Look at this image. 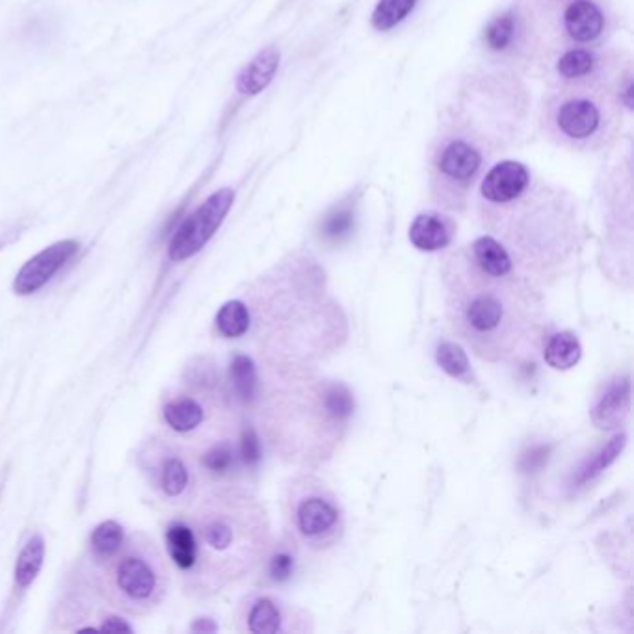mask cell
I'll use <instances>...</instances> for the list:
<instances>
[{"label": "cell", "mask_w": 634, "mask_h": 634, "mask_svg": "<svg viewBox=\"0 0 634 634\" xmlns=\"http://www.w3.org/2000/svg\"><path fill=\"white\" fill-rule=\"evenodd\" d=\"M164 419L168 426H172L175 432H192L205 419V411L196 400L192 398H179L173 400L164 408Z\"/></svg>", "instance_id": "obj_22"}, {"label": "cell", "mask_w": 634, "mask_h": 634, "mask_svg": "<svg viewBox=\"0 0 634 634\" xmlns=\"http://www.w3.org/2000/svg\"><path fill=\"white\" fill-rule=\"evenodd\" d=\"M123 543V529L116 521H103L92 534L93 551L99 556H112L118 553Z\"/></svg>", "instance_id": "obj_28"}, {"label": "cell", "mask_w": 634, "mask_h": 634, "mask_svg": "<svg viewBox=\"0 0 634 634\" xmlns=\"http://www.w3.org/2000/svg\"><path fill=\"white\" fill-rule=\"evenodd\" d=\"M625 443H627V436H625L623 432L612 437L603 449L599 450V452H595L594 456H592L588 462L582 463L581 469L573 475L571 486H573V488H582V486H586L588 482L595 480L605 469H608L612 463L616 462V458L620 456L621 450L625 449Z\"/></svg>", "instance_id": "obj_18"}, {"label": "cell", "mask_w": 634, "mask_h": 634, "mask_svg": "<svg viewBox=\"0 0 634 634\" xmlns=\"http://www.w3.org/2000/svg\"><path fill=\"white\" fill-rule=\"evenodd\" d=\"M454 237V224L439 212H423L410 225L411 244L421 251L445 250Z\"/></svg>", "instance_id": "obj_15"}, {"label": "cell", "mask_w": 634, "mask_h": 634, "mask_svg": "<svg viewBox=\"0 0 634 634\" xmlns=\"http://www.w3.org/2000/svg\"><path fill=\"white\" fill-rule=\"evenodd\" d=\"M101 631H105V633H121V631H125V633H133V627H131L127 621H123L121 618L112 616V618H106V620L103 621Z\"/></svg>", "instance_id": "obj_34"}, {"label": "cell", "mask_w": 634, "mask_h": 634, "mask_svg": "<svg viewBox=\"0 0 634 634\" xmlns=\"http://www.w3.org/2000/svg\"><path fill=\"white\" fill-rule=\"evenodd\" d=\"M279 53L276 45H268L255 54L237 77V92L242 95H257L268 88L279 69Z\"/></svg>", "instance_id": "obj_14"}, {"label": "cell", "mask_w": 634, "mask_h": 634, "mask_svg": "<svg viewBox=\"0 0 634 634\" xmlns=\"http://www.w3.org/2000/svg\"><path fill=\"white\" fill-rule=\"evenodd\" d=\"M116 584L134 601H146L157 590V575L144 558L127 556L116 569Z\"/></svg>", "instance_id": "obj_16"}, {"label": "cell", "mask_w": 634, "mask_h": 634, "mask_svg": "<svg viewBox=\"0 0 634 634\" xmlns=\"http://www.w3.org/2000/svg\"><path fill=\"white\" fill-rule=\"evenodd\" d=\"M77 240H60L38 255L28 259L14 279V292L19 296H30L43 289L64 266L77 255Z\"/></svg>", "instance_id": "obj_8"}, {"label": "cell", "mask_w": 634, "mask_h": 634, "mask_svg": "<svg viewBox=\"0 0 634 634\" xmlns=\"http://www.w3.org/2000/svg\"><path fill=\"white\" fill-rule=\"evenodd\" d=\"M229 378L238 400H242L244 404H250L255 400L257 389H259V378H257V370L251 357L244 354L233 357L229 365Z\"/></svg>", "instance_id": "obj_21"}, {"label": "cell", "mask_w": 634, "mask_h": 634, "mask_svg": "<svg viewBox=\"0 0 634 634\" xmlns=\"http://www.w3.org/2000/svg\"><path fill=\"white\" fill-rule=\"evenodd\" d=\"M547 454H549V449H545V447H536V449L527 452V454L523 456V460H521L523 471L532 473V471L540 469L543 463L547 462Z\"/></svg>", "instance_id": "obj_33"}, {"label": "cell", "mask_w": 634, "mask_h": 634, "mask_svg": "<svg viewBox=\"0 0 634 634\" xmlns=\"http://www.w3.org/2000/svg\"><path fill=\"white\" fill-rule=\"evenodd\" d=\"M582 357V344L573 331H560L547 339L543 348L545 363L555 370L573 369Z\"/></svg>", "instance_id": "obj_17"}, {"label": "cell", "mask_w": 634, "mask_h": 634, "mask_svg": "<svg viewBox=\"0 0 634 634\" xmlns=\"http://www.w3.org/2000/svg\"><path fill=\"white\" fill-rule=\"evenodd\" d=\"M283 512L289 542L296 549L324 553L343 540V506L335 491L318 476L302 473L289 480Z\"/></svg>", "instance_id": "obj_6"}, {"label": "cell", "mask_w": 634, "mask_h": 634, "mask_svg": "<svg viewBox=\"0 0 634 634\" xmlns=\"http://www.w3.org/2000/svg\"><path fill=\"white\" fill-rule=\"evenodd\" d=\"M168 551L172 555L177 568L192 569L198 562V542L190 527L175 523L166 534Z\"/></svg>", "instance_id": "obj_20"}, {"label": "cell", "mask_w": 634, "mask_h": 634, "mask_svg": "<svg viewBox=\"0 0 634 634\" xmlns=\"http://www.w3.org/2000/svg\"><path fill=\"white\" fill-rule=\"evenodd\" d=\"M443 283L450 326L476 356L501 363L536 348L545 305L534 281L521 270L493 274L462 248L445 259Z\"/></svg>", "instance_id": "obj_1"}, {"label": "cell", "mask_w": 634, "mask_h": 634, "mask_svg": "<svg viewBox=\"0 0 634 634\" xmlns=\"http://www.w3.org/2000/svg\"><path fill=\"white\" fill-rule=\"evenodd\" d=\"M519 36V17L514 12L495 17L486 28V45L493 53H504L516 45Z\"/></svg>", "instance_id": "obj_24"}, {"label": "cell", "mask_w": 634, "mask_h": 634, "mask_svg": "<svg viewBox=\"0 0 634 634\" xmlns=\"http://www.w3.org/2000/svg\"><path fill=\"white\" fill-rule=\"evenodd\" d=\"M216 631H218V627L207 618H201L192 625V633L209 634L216 633Z\"/></svg>", "instance_id": "obj_35"}, {"label": "cell", "mask_w": 634, "mask_h": 634, "mask_svg": "<svg viewBox=\"0 0 634 634\" xmlns=\"http://www.w3.org/2000/svg\"><path fill=\"white\" fill-rule=\"evenodd\" d=\"M631 411V378L618 376L608 382L590 411L592 423L601 430L620 428Z\"/></svg>", "instance_id": "obj_13"}, {"label": "cell", "mask_w": 634, "mask_h": 634, "mask_svg": "<svg viewBox=\"0 0 634 634\" xmlns=\"http://www.w3.org/2000/svg\"><path fill=\"white\" fill-rule=\"evenodd\" d=\"M532 183L529 168L516 160H502L480 179V203L501 205L519 198Z\"/></svg>", "instance_id": "obj_10"}, {"label": "cell", "mask_w": 634, "mask_h": 634, "mask_svg": "<svg viewBox=\"0 0 634 634\" xmlns=\"http://www.w3.org/2000/svg\"><path fill=\"white\" fill-rule=\"evenodd\" d=\"M244 620L246 629L253 634L302 633L309 629L305 618H298L291 607L270 595L255 597Z\"/></svg>", "instance_id": "obj_11"}, {"label": "cell", "mask_w": 634, "mask_h": 634, "mask_svg": "<svg viewBox=\"0 0 634 634\" xmlns=\"http://www.w3.org/2000/svg\"><path fill=\"white\" fill-rule=\"evenodd\" d=\"M436 361L441 370L445 374H449L450 378L469 382L471 365H469V357L463 352L462 346H458L452 341H441L437 344Z\"/></svg>", "instance_id": "obj_25"}, {"label": "cell", "mask_w": 634, "mask_h": 634, "mask_svg": "<svg viewBox=\"0 0 634 634\" xmlns=\"http://www.w3.org/2000/svg\"><path fill=\"white\" fill-rule=\"evenodd\" d=\"M605 8L595 0H568L558 14V25L569 45H592L607 30Z\"/></svg>", "instance_id": "obj_9"}, {"label": "cell", "mask_w": 634, "mask_h": 634, "mask_svg": "<svg viewBox=\"0 0 634 634\" xmlns=\"http://www.w3.org/2000/svg\"><path fill=\"white\" fill-rule=\"evenodd\" d=\"M201 463H203V467H205L207 471L222 475V473H227V471L233 467V463H235V450H233V447H231L229 443H218V445H214L211 450L205 452Z\"/></svg>", "instance_id": "obj_31"}, {"label": "cell", "mask_w": 634, "mask_h": 634, "mask_svg": "<svg viewBox=\"0 0 634 634\" xmlns=\"http://www.w3.org/2000/svg\"><path fill=\"white\" fill-rule=\"evenodd\" d=\"M530 188V186H529ZM508 203L480 207L484 224L504 238L521 270L540 272L560 265L575 246V216L555 192L529 194Z\"/></svg>", "instance_id": "obj_4"}, {"label": "cell", "mask_w": 634, "mask_h": 634, "mask_svg": "<svg viewBox=\"0 0 634 634\" xmlns=\"http://www.w3.org/2000/svg\"><path fill=\"white\" fill-rule=\"evenodd\" d=\"M354 227V211L350 207H339L331 212L322 224V237L339 242L350 235Z\"/></svg>", "instance_id": "obj_29"}, {"label": "cell", "mask_w": 634, "mask_h": 634, "mask_svg": "<svg viewBox=\"0 0 634 634\" xmlns=\"http://www.w3.org/2000/svg\"><path fill=\"white\" fill-rule=\"evenodd\" d=\"M296 547L291 542L281 545L268 558V577L270 581L281 584V582L291 581L296 568Z\"/></svg>", "instance_id": "obj_27"}, {"label": "cell", "mask_w": 634, "mask_h": 634, "mask_svg": "<svg viewBox=\"0 0 634 634\" xmlns=\"http://www.w3.org/2000/svg\"><path fill=\"white\" fill-rule=\"evenodd\" d=\"M188 471H186L185 463L177 458L168 460L162 471V489L166 495L177 497L185 491L188 486Z\"/></svg>", "instance_id": "obj_30"}, {"label": "cell", "mask_w": 634, "mask_h": 634, "mask_svg": "<svg viewBox=\"0 0 634 634\" xmlns=\"http://www.w3.org/2000/svg\"><path fill=\"white\" fill-rule=\"evenodd\" d=\"M356 410L348 385L289 369L270 398L268 426L272 445L287 462L318 465L333 458Z\"/></svg>", "instance_id": "obj_3"}, {"label": "cell", "mask_w": 634, "mask_h": 634, "mask_svg": "<svg viewBox=\"0 0 634 634\" xmlns=\"http://www.w3.org/2000/svg\"><path fill=\"white\" fill-rule=\"evenodd\" d=\"M625 73L612 80H556L543 97L540 121L545 138L569 151L607 146L620 125L616 88Z\"/></svg>", "instance_id": "obj_5"}, {"label": "cell", "mask_w": 634, "mask_h": 634, "mask_svg": "<svg viewBox=\"0 0 634 634\" xmlns=\"http://www.w3.org/2000/svg\"><path fill=\"white\" fill-rule=\"evenodd\" d=\"M417 0H380L372 12V27L387 32L413 12Z\"/></svg>", "instance_id": "obj_26"}, {"label": "cell", "mask_w": 634, "mask_h": 634, "mask_svg": "<svg viewBox=\"0 0 634 634\" xmlns=\"http://www.w3.org/2000/svg\"><path fill=\"white\" fill-rule=\"evenodd\" d=\"M233 203L235 192L231 188H220L205 199L175 231L168 248L170 259L175 263H181L203 250L207 242L214 237V233L220 229Z\"/></svg>", "instance_id": "obj_7"}, {"label": "cell", "mask_w": 634, "mask_h": 634, "mask_svg": "<svg viewBox=\"0 0 634 634\" xmlns=\"http://www.w3.org/2000/svg\"><path fill=\"white\" fill-rule=\"evenodd\" d=\"M238 456H240L242 463L248 465V467L257 465L259 460H261V441H259L257 432H255L253 428H250V426H246V428L242 430V434H240Z\"/></svg>", "instance_id": "obj_32"}, {"label": "cell", "mask_w": 634, "mask_h": 634, "mask_svg": "<svg viewBox=\"0 0 634 634\" xmlns=\"http://www.w3.org/2000/svg\"><path fill=\"white\" fill-rule=\"evenodd\" d=\"M45 560V540L41 536H32L21 549L15 564V584L19 588H28L38 579Z\"/></svg>", "instance_id": "obj_19"}, {"label": "cell", "mask_w": 634, "mask_h": 634, "mask_svg": "<svg viewBox=\"0 0 634 634\" xmlns=\"http://www.w3.org/2000/svg\"><path fill=\"white\" fill-rule=\"evenodd\" d=\"M517 82L493 75L471 80L449 118L441 121L428 160L430 196L447 211H462L502 144L516 136L523 114Z\"/></svg>", "instance_id": "obj_2"}, {"label": "cell", "mask_w": 634, "mask_h": 634, "mask_svg": "<svg viewBox=\"0 0 634 634\" xmlns=\"http://www.w3.org/2000/svg\"><path fill=\"white\" fill-rule=\"evenodd\" d=\"M614 73V62H607L605 54L595 49L568 47L564 53L556 56V80H612L618 79L623 69L616 77Z\"/></svg>", "instance_id": "obj_12"}, {"label": "cell", "mask_w": 634, "mask_h": 634, "mask_svg": "<svg viewBox=\"0 0 634 634\" xmlns=\"http://www.w3.org/2000/svg\"><path fill=\"white\" fill-rule=\"evenodd\" d=\"M251 326V315L248 305L240 300H231L220 307L216 315V328L227 339H238L246 335Z\"/></svg>", "instance_id": "obj_23"}]
</instances>
